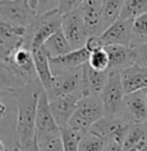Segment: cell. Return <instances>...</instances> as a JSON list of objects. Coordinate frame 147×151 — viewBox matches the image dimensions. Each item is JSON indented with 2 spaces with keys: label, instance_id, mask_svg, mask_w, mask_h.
<instances>
[{
  "label": "cell",
  "instance_id": "obj_6",
  "mask_svg": "<svg viewBox=\"0 0 147 151\" xmlns=\"http://www.w3.org/2000/svg\"><path fill=\"white\" fill-rule=\"evenodd\" d=\"M102 116H105V110L101 94L93 93L89 96H84L77 102V106L71 116L68 125L88 132L90 127L97 120H100Z\"/></svg>",
  "mask_w": 147,
  "mask_h": 151
},
{
  "label": "cell",
  "instance_id": "obj_15",
  "mask_svg": "<svg viewBox=\"0 0 147 151\" xmlns=\"http://www.w3.org/2000/svg\"><path fill=\"white\" fill-rule=\"evenodd\" d=\"M80 98L81 97L79 94H63L58 96L53 99H49L52 114L60 127L68 125Z\"/></svg>",
  "mask_w": 147,
  "mask_h": 151
},
{
  "label": "cell",
  "instance_id": "obj_3",
  "mask_svg": "<svg viewBox=\"0 0 147 151\" xmlns=\"http://www.w3.org/2000/svg\"><path fill=\"white\" fill-rule=\"evenodd\" d=\"M17 101L12 92L1 91L0 98V150H19L17 136Z\"/></svg>",
  "mask_w": 147,
  "mask_h": 151
},
{
  "label": "cell",
  "instance_id": "obj_12",
  "mask_svg": "<svg viewBox=\"0 0 147 151\" xmlns=\"http://www.w3.org/2000/svg\"><path fill=\"white\" fill-rule=\"evenodd\" d=\"M80 8L89 35H101L106 30L102 0H84Z\"/></svg>",
  "mask_w": 147,
  "mask_h": 151
},
{
  "label": "cell",
  "instance_id": "obj_16",
  "mask_svg": "<svg viewBox=\"0 0 147 151\" xmlns=\"http://www.w3.org/2000/svg\"><path fill=\"white\" fill-rule=\"evenodd\" d=\"M106 50L110 57V71H119L137 63L136 48L132 45L121 44H110L106 45Z\"/></svg>",
  "mask_w": 147,
  "mask_h": 151
},
{
  "label": "cell",
  "instance_id": "obj_31",
  "mask_svg": "<svg viewBox=\"0 0 147 151\" xmlns=\"http://www.w3.org/2000/svg\"><path fill=\"white\" fill-rule=\"evenodd\" d=\"M83 1L84 0H61L58 9H60L61 14H65V13H67L70 11H74V9L81 6Z\"/></svg>",
  "mask_w": 147,
  "mask_h": 151
},
{
  "label": "cell",
  "instance_id": "obj_27",
  "mask_svg": "<svg viewBox=\"0 0 147 151\" xmlns=\"http://www.w3.org/2000/svg\"><path fill=\"white\" fill-rule=\"evenodd\" d=\"M79 150H85V151H90V150H94V151H101V150H106V141L100 137L95 133L88 132L84 133L83 136V139L80 142V146H79Z\"/></svg>",
  "mask_w": 147,
  "mask_h": 151
},
{
  "label": "cell",
  "instance_id": "obj_35",
  "mask_svg": "<svg viewBox=\"0 0 147 151\" xmlns=\"http://www.w3.org/2000/svg\"><path fill=\"white\" fill-rule=\"evenodd\" d=\"M146 124H147V122H146Z\"/></svg>",
  "mask_w": 147,
  "mask_h": 151
},
{
  "label": "cell",
  "instance_id": "obj_2",
  "mask_svg": "<svg viewBox=\"0 0 147 151\" xmlns=\"http://www.w3.org/2000/svg\"><path fill=\"white\" fill-rule=\"evenodd\" d=\"M35 137L39 150H65L61 137V127L57 124L52 114L50 101L45 91L40 94L37 104Z\"/></svg>",
  "mask_w": 147,
  "mask_h": 151
},
{
  "label": "cell",
  "instance_id": "obj_7",
  "mask_svg": "<svg viewBox=\"0 0 147 151\" xmlns=\"http://www.w3.org/2000/svg\"><path fill=\"white\" fill-rule=\"evenodd\" d=\"M101 98L106 116H124L129 119L125 111V92L119 71H110L107 83L101 92Z\"/></svg>",
  "mask_w": 147,
  "mask_h": 151
},
{
  "label": "cell",
  "instance_id": "obj_9",
  "mask_svg": "<svg viewBox=\"0 0 147 151\" xmlns=\"http://www.w3.org/2000/svg\"><path fill=\"white\" fill-rule=\"evenodd\" d=\"M61 27H62V31L65 32L72 49H79L85 45L89 32H88L80 6L62 14Z\"/></svg>",
  "mask_w": 147,
  "mask_h": 151
},
{
  "label": "cell",
  "instance_id": "obj_23",
  "mask_svg": "<svg viewBox=\"0 0 147 151\" xmlns=\"http://www.w3.org/2000/svg\"><path fill=\"white\" fill-rule=\"evenodd\" d=\"M84 130L72 128L70 125L61 127V137H62L63 149L65 151H77L80 142L83 139Z\"/></svg>",
  "mask_w": 147,
  "mask_h": 151
},
{
  "label": "cell",
  "instance_id": "obj_22",
  "mask_svg": "<svg viewBox=\"0 0 147 151\" xmlns=\"http://www.w3.org/2000/svg\"><path fill=\"white\" fill-rule=\"evenodd\" d=\"M43 47L47 50V53L49 54V57H58V56H62V54H66L72 50L66 35L62 31V27L58 29L56 32L48 37Z\"/></svg>",
  "mask_w": 147,
  "mask_h": 151
},
{
  "label": "cell",
  "instance_id": "obj_25",
  "mask_svg": "<svg viewBox=\"0 0 147 151\" xmlns=\"http://www.w3.org/2000/svg\"><path fill=\"white\" fill-rule=\"evenodd\" d=\"M147 12V0H126L119 18L134 19Z\"/></svg>",
  "mask_w": 147,
  "mask_h": 151
},
{
  "label": "cell",
  "instance_id": "obj_11",
  "mask_svg": "<svg viewBox=\"0 0 147 151\" xmlns=\"http://www.w3.org/2000/svg\"><path fill=\"white\" fill-rule=\"evenodd\" d=\"M105 47L110 44L132 45L133 43V19L118 18L101 34ZM133 47V45H132Z\"/></svg>",
  "mask_w": 147,
  "mask_h": 151
},
{
  "label": "cell",
  "instance_id": "obj_5",
  "mask_svg": "<svg viewBox=\"0 0 147 151\" xmlns=\"http://www.w3.org/2000/svg\"><path fill=\"white\" fill-rule=\"evenodd\" d=\"M61 25H62V14L60 9H53L50 12L37 14L26 29L25 44L31 49L43 47L48 37L58 29H61Z\"/></svg>",
  "mask_w": 147,
  "mask_h": 151
},
{
  "label": "cell",
  "instance_id": "obj_20",
  "mask_svg": "<svg viewBox=\"0 0 147 151\" xmlns=\"http://www.w3.org/2000/svg\"><path fill=\"white\" fill-rule=\"evenodd\" d=\"M32 54H34V62H35L37 76L42 80L47 94H50L52 84H53V73H52V68H50L49 54L47 53L44 47L34 48Z\"/></svg>",
  "mask_w": 147,
  "mask_h": 151
},
{
  "label": "cell",
  "instance_id": "obj_1",
  "mask_svg": "<svg viewBox=\"0 0 147 151\" xmlns=\"http://www.w3.org/2000/svg\"><path fill=\"white\" fill-rule=\"evenodd\" d=\"M45 91L39 78L23 87L9 91L17 101V136L19 150H39L36 143V112L40 94Z\"/></svg>",
  "mask_w": 147,
  "mask_h": 151
},
{
  "label": "cell",
  "instance_id": "obj_18",
  "mask_svg": "<svg viewBox=\"0 0 147 151\" xmlns=\"http://www.w3.org/2000/svg\"><path fill=\"white\" fill-rule=\"evenodd\" d=\"M120 78L125 94L141 91L147 87V67L139 63H134L121 70Z\"/></svg>",
  "mask_w": 147,
  "mask_h": 151
},
{
  "label": "cell",
  "instance_id": "obj_8",
  "mask_svg": "<svg viewBox=\"0 0 147 151\" xmlns=\"http://www.w3.org/2000/svg\"><path fill=\"white\" fill-rule=\"evenodd\" d=\"M36 16L37 11L30 4L29 0H0L1 22L27 29Z\"/></svg>",
  "mask_w": 147,
  "mask_h": 151
},
{
  "label": "cell",
  "instance_id": "obj_19",
  "mask_svg": "<svg viewBox=\"0 0 147 151\" xmlns=\"http://www.w3.org/2000/svg\"><path fill=\"white\" fill-rule=\"evenodd\" d=\"M125 111L132 122H147V99L142 89L125 94Z\"/></svg>",
  "mask_w": 147,
  "mask_h": 151
},
{
  "label": "cell",
  "instance_id": "obj_14",
  "mask_svg": "<svg viewBox=\"0 0 147 151\" xmlns=\"http://www.w3.org/2000/svg\"><path fill=\"white\" fill-rule=\"evenodd\" d=\"M25 27L13 26L0 21V57H5L14 52L25 43Z\"/></svg>",
  "mask_w": 147,
  "mask_h": 151
},
{
  "label": "cell",
  "instance_id": "obj_21",
  "mask_svg": "<svg viewBox=\"0 0 147 151\" xmlns=\"http://www.w3.org/2000/svg\"><path fill=\"white\" fill-rule=\"evenodd\" d=\"M147 149V124L133 122L126 133L123 150H146Z\"/></svg>",
  "mask_w": 147,
  "mask_h": 151
},
{
  "label": "cell",
  "instance_id": "obj_34",
  "mask_svg": "<svg viewBox=\"0 0 147 151\" xmlns=\"http://www.w3.org/2000/svg\"><path fill=\"white\" fill-rule=\"evenodd\" d=\"M142 91H143V93H145V96H146V99H147V87H146V88H143Z\"/></svg>",
  "mask_w": 147,
  "mask_h": 151
},
{
  "label": "cell",
  "instance_id": "obj_32",
  "mask_svg": "<svg viewBox=\"0 0 147 151\" xmlns=\"http://www.w3.org/2000/svg\"><path fill=\"white\" fill-rule=\"evenodd\" d=\"M136 53H137V63L147 67V43L136 45Z\"/></svg>",
  "mask_w": 147,
  "mask_h": 151
},
{
  "label": "cell",
  "instance_id": "obj_28",
  "mask_svg": "<svg viewBox=\"0 0 147 151\" xmlns=\"http://www.w3.org/2000/svg\"><path fill=\"white\" fill-rule=\"evenodd\" d=\"M88 62L95 70H110L108 68L110 67V57H108L106 48H102V49H98L95 52L90 53Z\"/></svg>",
  "mask_w": 147,
  "mask_h": 151
},
{
  "label": "cell",
  "instance_id": "obj_33",
  "mask_svg": "<svg viewBox=\"0 0 147 151\" xmlns=\"http://www.w3.org/2000/svg\"><path fill=\"white\" fill-rule=\"evenodd\" d=\"M29 1H30V4H31V5L34 6V8H35L36 11H37V5H39V0H29Z\"/></svg>",
  "mask_w": 147,
  "mask_h": 151
},
{
  "label": "cell",
  "instance_id": "obj_17",
  "mask_svg": "<svg viewBox=\"0 0 147 151\" xmlns=\"http://www.w3.org/2000/svg\"><path fill=\"white\" fill-rule=\"evenodd\" d=\"M110 70H95L87 62L83 66V85H81V97L89 94H101L102 89L107 83Z\"/></svg>",
  "mask_w": 147,
  "mask_h": 151
},
{
  "label": "cell",
  "instance_id": "obj_13",
  "mask_svg": "<svg viewBox=\"0 0 147 151\" xmlns=\"http://www.w3.org/2000/svg\"><path fill=\"white\" fill-rule=\"evenodd\" d=\"M90 52L85 47L79 49H72L71 52L58 57H49L50 68L52 73H61V71L74 70V68L81 67L89 61Z\"/></svg>",
  "mask_w": 147,
  "mask_h": 151
},
{
  "label": "cell",
  "instance_id": "obj_24",
  "mask_svg": "<svg viewBox=\"0 0 147 151\" xmlns=\"http://www.w3.org/2000/svg\"><path fill=\"white\" fill-rule=\"evenodd\" d=\"M125 1L126 0H102L103 19H105L106 29L110 25H112L120 17V13L123 11V6H124Z\"/></svg>",
  "mask_w": 147,
  "mask_h": 151
},
{
  "label": "cell",
  "instance_id": "obj_10",
  "mask_svg": "<svg viewBox=\"0 0 147 151\" xmlns=\"http://www.w3.org/2000/svg\"><path fill=\"white\" fill-rule=\"evenodd\" d=\"M83 66L74 68V70L61 71V73L53 74L52 92H50V94H48L49 99H53L58 96L63 94H79L81 97Z\"/></svg>",
  "mask_w": 147,
  "mask_h": 151
},
{
  "label": "cell",
  "instance_id": "obj_29",
  "mask_svg": "<svg viewBox=\"0 0 147 151\" xmlns=\"http://www.w3.org/2000/svg\"><path fill=\"white\" fill-rule=\"evenodd\" d=\"M84 47L87 48L90 53H93V52H95V50L105 48V44L101 39V35H89L88 39H87V42H85Z\"/></svg>",
  "mask_w": 147,
  "mask_h": 151
},
{
  "label": "cell",
  "instance_id": "obj_26",
  "mask_svg": "<svg viewBox=\"0 0 147 151\" xmlns=\"http://www.w3.org/2000/svg\"><path fill=\"white\" fill-rule=\"evenodd\" d=\"M147 43V12L133 19V43L132 45Z\"/></svg>",
  "mask_w": 147,
  "mask_h": 151
},
{
  "label": "cell",
  "instance_id": "obj_30",
  "mask_svg": "<svg viewBox=\"0 0 147 151\" xmlns=\"http://www.w3.org/2000/svg\"><path fill=\"white\" fill-rule=\"evenodd\" d=\"M61 0H39V5H37V14L42 13L50 12L53 9H58Z\"/></svg>",
  "mask_w": 147,
  "mask_h": 151
},
{
  "label": "cell",
  "instance_id": "obj_4",
  "mask_svg": "<svg viewBox=\"0 0 147 151\" xmlns=\"http://www.w3.org/2000/svg\"><path fill=\"white\" fill-rule=\"evenodd\" d=\"M132 120L124 116H102L90 127V132L106 141V150H123V145L132 124Z\"/></svg>",
  "mask_w": 147,
  "mask_h": 151
}]
</instances>
